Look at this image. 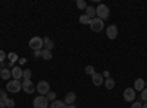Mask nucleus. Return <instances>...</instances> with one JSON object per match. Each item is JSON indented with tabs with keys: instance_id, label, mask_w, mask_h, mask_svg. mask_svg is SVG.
<instances>
[{
	"instance_id": "nucleus-1",
	"label": "nucleus",
	"mask_w": 147,
	"mask_h": 108,
	"mask_svg": "<svg viewBox=\"0 0 147 108\" xmlns=\"http://www.w3.org/2000/svg\"><path fill=\"white\" fill-rule=\"evenodd\" d=\"M21 89H22V82L21 80L12 79V80L7 82V85H6V91L10 92V93H18Z\"/></svg>"
},
{
	"instance_id": "nucleus-2",
	"label": "nucleus",
	"mask_w": 147,
	"mask_h": 108,
	"mask_svg": "<svg viewBox=\"0 0 147 108\" xmlns=\"http://www.w3.org/2000/svg\"><path fill=\"white\" fill-rule=\"evenodd\" d=\"M28 45H30V48L34 50V51H41L43 47H44V42H43V38H40V37H32L30 40Z\"/></svg>"
},
{
	"instance_id": "nucleus-3",
	"label": "nucleus",
	"mask_w": 147,
	"mask_h": 108,
	"mask_svg": "<svg viewBox=\"0 0 147 108\" xmlns=\"http://www.w3.org/2000/svg\"><path fill=\"white\" fill-rule=\"evenodd\" d=\"M109 7L106 6V5H99L97 6V9H96V16L99 18V19H102V21H105V19H107L109 18Z\"/></svg>"
},
{
	"instance_id": "nucleus-4",
	"label": "nucleus",
	"mask_w": 147,
	"mask_h": 108,
	"mask_svg": "<svg viewBox=\"0 0 147 108\" xmlns=\"http://www.w3.org/2000/svg\"><path fill=\"white\" fill-rule=\"evenodd\" d=\"M90 28H91V31H94V32H100V31H103V28H105V22L96 16V18L91 19V22H90Z\"/></svg>"
},
{
	"instance_id": "nucleus-5",
	"label": "nucleus",
	"mask_w": 147,
	"mask_h": 108,
	"mask_svg": "<svg viewBox=\"0 0 147 108\" xmlns=\"http://www.w3.org/2000/svg\"><path fill=\"white\" fill-rule=\"evenodd\" d=\"M32 105H34V108H49V101H47V98L46 97H43V95H38L35 99H34V102H32Z\"/></svg>"
},
{
	"instance_id": "nucleus-6",
	"label": "nucleus",
	"mask_w": 147,
	"mask_h": 108,
	"mask_svg": "<svg viewBox=\"0 0 147 108\" xmlns=\"http://www.w3.org/2000/svg\"><path fill=\"white\" fill-rule=\"evenodd\" d=\"M35 91L38 92V93H41L43 97H44V95H47L49 92H50V85H49V82L41 80V82H38V85L35 86Z\"/></svg>"
},
{
	"instance_id": "nucleus-7",
	"label": "nucleus",
	"mask_w": 147,
	"mask_h": 108,
	"mask_svg": "<svg viewBox=\"0 0 147 108\" xmlns=\"http://www.w3.org/2000/svg\"><path fill=\"white\" fill-rule=\"evenodd\" d=\"M124 99L127 102H134V99H136V91H134V88H127L124 91Z\"/></svg>"
},
{
	"instance_id": "nucleus-8",
	"label": "nucleus",
	"mask_w": 147,
	"mask_h": 108,
	"mask_svg": "<svg viewBox=\"0 0 147 108\" xmlns=\"http://www.w3.org/2000/svg\"><path fill=\"white\" fill-rule=\"evenodd\" d=\"M22 89L25 91L27 93H34V91H35V85H34L31 80H24V82H22Z\"/></svg>"
},
{
	"instance_id": "nucleus-9",
	"label": "nucleus",
	"mask_w": 147,
	"mask_h": 108,
	"mask_svg": "<svg viewBox=\"0 0 147 108\" xmlns=\"http://www.w3.org/2000/svg\"><path fill=\"white\" fill-rule=\"evenodd\" d=\"M106 35H107L109 40H115L118 37V28H116V25H110L106 29Z\"/></svg>"
},
{
	"instance_id": "nucleus-10",
	"label": "nucleus",
	"mask_w": 147,
	"mask_h": 108,
	"mask_svg": "<svg viewBox=\"0 0 147 108\" xmlns=\"http://www.w3.org/2000/svg\"><path fill=\"white\" fill-rule=\"evenodd\" d=\"M10 73H12V79H15V80H21L22 75H24V70L21 67H13V69H10Z\"/></svg>"
},
{
	"instance_id": "nucleus-11",
	"label": "nucleus",
	"mask_w": 147,
	"mask_h": 108,
	"mask_svg": "<svg viewBox=\"0 0 147 108\" xmlns=\"http://www.w3.org/2000/svg\"><path fill=\"white\" fill-rule=\"evenodd\" d=\"M91 79H93V85H94V86H100L102 83H105L102 73H94V75L91 76Z\"/></svg>"
},
{
	"instance_id": "nucleus-12",
	"label": "nucleus",
	"mask_w": 147,
	"mask_h": 108,
	"mask_svg": "<svg viewBox=\"0 0 147 108\" xmlns=\"http://www.w3.org/2000/svg\"><path fill=\"white\" fill-rule=\"evenodd\" d=\"M144 86H146V80L144 79H141V78H138V79H136V82H134V91H143L144 89Z\"/></svg>"
},
{
	"instance_id": "nucleus-13",
	"label": "nucleus",
	"mask_w": 147,
	"mask_h": 108,
	"mask_svg": "<svg viewBox=\"0 0 147 108\" xmlns=\"http://www.w3.org/2000/svg\"><path fill=\"white\" fill-rule=\"evenodd\" d=\"M75 99H77V95L74 93V92H68V93L65 95V99H63V102H65L66 105H72L74 102H75Z\"/></svg>"
},
{
	"instance_id": "nucleus-14",
	"label": "nucleus",
	"mask_w": 147,
	"mask_h": 108,
	"mask_svg": "<svg viewBox=\"0 0 147 108\" xmlns=\"http://www.w3.org/2000/svg\"><path fill=\"white\" fill-rule=\"evenodd\" d=\"M43 42H44V48L49 50V51H52V48L55 47V42L49 38V37H44V38H43Z\"/></svg>"
},
{
	"instance_id": "nucleus-15",
	"label": "nucleus",
	"mask_w": 147,
	"mask_h": 108,
	"mask_svg": "<svg viewBox=\"0 0 147 108\" xmlns=\"http://www.w3.org/2000/svg\"><path fill=\"white\" fill-rule=\"evenodd\" d=\"M0 78H2L3 80H9L12 78V73L9 69H2V72H0Z\"/></svg>"
},
{
	"instance_id": "nucleus-16",
	"label": "nucleus",
	"mask_w": 147,
	"mask_h": 108,
	"mask_svg": "<svg viewBox=\"0 0 147 108\" xmlns=\"http://www.w3.org/2000/svg\"><path fill=\"white\" fill-rule=\"evenodd\" d=\"M85 15H87L90 19H94L96 18V9L91 7V6H87V9H85Z\"/></svg>"
},
{
	"instance_id": "nucleus-17",
	"label": "nucleus",
	"mask_w": 147,
	"mask_h": 108,
	"mask_svg": "<svg viewBox=\"0 0 147 108\" xmlns=\"http://www.w3.org/2000/svg\"><path fill=\"white\" fill-rule=\"evenodd\" d=\"M49 107L50 108H66V104L63 101H53V102H50Z\"/></svg>"
},
{
	"instance_id": "nucleus-18",
	"label": "nucleus",
	"mask_w": 147,
	"mask_h": 108,
	"mask_svg": "<svg viewBox=\"0 0 147 108\" xmlns=\"http://www.w3.org/2000/svg\"><path fill=\"white\" fill-rule=\"evenodd\" d=\"M105 86H106L107 89H113V88H115V80H113L112 78L106 79V80H105Z\"/></svg>"
},
{
	"instance_id": "nucleus-19",
	"label": "nucleus",
	"mask_w": 147,
	"mask_h": 108,
	"mask_svg": "<svg viewBox=\"0 0 147 108\" xmlns=\"http://www.w3.org/2000/svg\"><path fill=\"white\" fill-rule=\"evenodd\" d=\"M91 19L87 16V15H81L80 16V23H82V25H90Z\"/></svg>"
},
{
	"instance_id": "nucleus-20",
	"label": "nucleus",
	"mask_w": 147,
	"mask_h": 108,
	"mask_svg": "<svg viewBox=\"0 0 147 108\" xmlns=\"http://www.w3.org/2000/svg\"><path fill=\"white\" fill-rule=\"evenodd\" d=\"M41 58H44V60H50V58H52V51H49V50L43 48V50H41Z\"/></svg>"
},
{
	"instance_id": "nucleus-21",
	"label": "nucleus",
	"mask_w": 147,
	"mask_h": 108,
	"mask_svg": "<svg viewBox=\"0 0 147 108\" xmlns=\"http://www.w3.org/2000/svg\"><path fill=\"white\" fill-rule=\"evenodd\" d=\"M94 73H96V70H94V67H93V66H85V75L93 76Z\"/></svg>"
},
{
	"instance_id": "nucleus-22",
	"label": "nucleus",
	"mask_w": 147,
	"mask_h": 108,
	"mask_svg": "<svg viewBox=\"0 0 147 108\" xmlns=\"http://www.w3.org/2000/svg\"><path fill=\"white\" fill-rule=\"evenodd\" d=\"M5 105H6L7 108H15V101L12 99V98H7V99L5 101Z\"/></svg>"
},
{
	"instance_id": "nucleus-23",
	"label": "nucleus",
	"mask_w": 147,
	"mask_h": 108,
	"mask_svg": "<svg viewBox=\"0 0 147 108\" xmlns=\"http://www.w3.org/2000/svg\"><path fill=\"white\" fill-rule=\"evenodd\" d=\"M24 80H31V70H24V75H22Z\"/></svg>"
},
{
	"instance_id": "nucleus-24",
	"label": "nucleus",
	"mask_w": 147,
	"mask_h": 108,
	"mask_svg": "<svg viewBox=\"0 0 147 108\" xmlns=\"http://www.w3.org/2000/svg\"><path fill=\"white\" fill-rule=\"evenodd\" d=\"M46 98H47V101H56V93L55 92H49L47 95H46Z\"/></svg>"
},
{
	"instance_id": "nucleus-25",
	"label": "nucleus",
	"mask_w": 147,
	"mask_h": 108,
	"mask_svg": "<svg viewBox=\"0 0 147 108\" xmlns=\"http://www.w3.org/2000/svg\"><path fill=\"white\" fill-rule=\"evenodd\" d=\"M77 7L82 10V9H87V5H85L84 0H78V2H77Z\"/></svg>"
},
{
	"instance_id": "nucleus-26",
	"label": "nucleus",
	"mask_w": 147,
	"mask_h": 108,
	"mask_svg": "<svg viewBox=\"0 0 147 108\" xmlns=\"http://www.w3.org/2000/svg\"><path fill=\"white\" fill-rule=\"evenodd\" d=\"M7 57H9V60H10V63H15L16 60H18V56H16L15 53H10V54H7Z\"/></svg>"
},
{
	"instance_id": "nucleus-27",
	"label": "nucleus",
	"mask_w": 147,
	"mask_h": 108,
	"mask_svg": "<svg viewBox=\"0 0 147 108\" xmlns=\"http://www.w3.org/2000/svg\"><path fill=\"white\" fill-rule=\"evenodd\" d=\"M7 99V93L5 92V91H2V89H0V101H2V102H5Z\"/></svg>"
},
{
	"instance_id": "nucleus-28",
	"label": "nucleus",
	"mask_w": 147,
	"mask_h": 108,
	"mask_svg": "<svg viewBox=\"0 0 147 108\" xmlns=\"http://www.w3.org/2000/svg\"><path fill=\"white\" fill-rule=\"evenodd\" d=\"M141 99H143L144 102H147V88H144V89L141 91Z\"/></svg>"
},
{
	"instance_id": "nucleus-29",
	"label": "nucleus",
	"mask_w": 147,
	"mask_h": 108,
	"mask_svg": "<svg viewBox=\"0 0 147 108\" xmlns=\"http://www.w3.org/2000/svg\"><path fill=\"white\" fill-rule=\"evenodd\" d=\"M6 57H7V54H6L3 50H0V63H3L5 60H6Z\"/></svg>"
},
{
	"instance_id": "nucleus-30",
	"label": "nucleus",
	"mask_w": 147,
	"mask_h": 108,
	"mask_svg": "<svg viewBox=\"0 0 147 108\" xmlns=\"http://www.w3.org/2000/svg\"><path fill=\"white\" fill-rule=\"evenodd\" d=\"M131 108H143V104H141V102H136V101H134V102H132V105H131Z\"/></svg>"
},
{
	"instance_id": "nucleus-31",
	"label": "nucleus",
	"mask_w": 147,
	"mask_h": 108,
	"mask_svg": "<svg viewBox=\"0 0 147 108\" xmlns=\"http://www.w3.org/2000/svg\"><path fill=\"white\" fill-rule=\"evenodd\" d=\"M103 78H106V79H109V78H110V73H109V70L103 72Z\"/></svg>"
},
{
	"instance_id": "nucleus-32",
	"label": "nucleus",
	"mask_w": 147,
	"mask_h": 108,
	"mask_svg": "<svg viewBox=\"0 0 147 108\" xmlns=\"http://www.w3.org/2000/svg\"><path fill=\"white\" fill-rule=\"evenodd\" d=\"M34 57H41V51H34Z\"/></svg>"
},
{
	"instance_id": "nucleus-33",
	"label": "nucleus",
	"mask_w": 147,
	"mask_h": 108,
	"mask_svg": "<svg viewBox=\"0 0 147 108\" xmlns=\"http://www.w3.org/2000/svg\"><path fill=\"white\" fill-rule=\"evenodd\" d=\"M0 108H6V105H5V102H2V101H0Z\"/></svg>"
},
{
	"instance_id": "nucleus-34",
	"label": "nucleus",
	"mask_w": 147,
	"mask_h": 108,
	"mask_svg": "<svg viewBox=\"0 0 147 108\" xmlns=\"http://www.w3.org/2000/svg\"><path fill=\"white\" fill-rule=\"evenodd\" d=\"M66 108H75V105H74V104L72 105H66Z\"/></svg>"
},
{
	"instance_id": "nucleus-35",
	"label": "nucleus",
	"mask_w": 147,
	"mask_h": 108,
	"mask_svg": "<svg viewBox=\"0 0 147 108\" xmlns=\"http://www.w3.org/2000/svg\"><path fill=\"white\" fill-rule=\"evenodd\" d=\"M143 108H147V102H144V105H143Z\"/></svg>"
},
{
	"instance_id": "nucleus-36",
	"label": "nucleus",
	"mask_w": 147,
	"mask_h": 108,
	"mask_svg": "<svg viewBox=\"0 0 147 108\" xmlns=\"http://www.w3.org/2000/svg\"><path fill=\"white\" fill-rule=\"evenodd\" d=\"M146 86H147V80H146Z\"/></svg>"
},
{
	"instance_id": "nucleus-37",
	"label": "nucleus",
	"mask_w": 147,
	"mask_h": 108,
	"mask_svg": "<svg viewBox=\"0 0 147 108\" xmlns=\"http://www.w3.org/2000/svg\"><path fill=\"white\" fill-rule=\"evenodd\" d=\"M0 72H2V67H0Z\"/></svg>"
}]
</instances>
